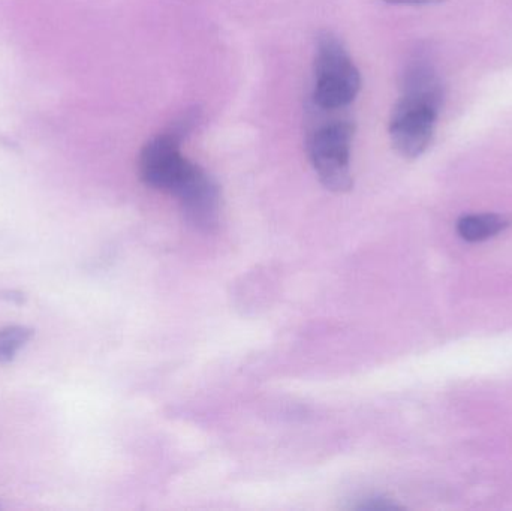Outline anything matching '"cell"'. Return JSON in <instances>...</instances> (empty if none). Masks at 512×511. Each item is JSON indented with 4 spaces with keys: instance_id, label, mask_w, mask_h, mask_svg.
I'll list each match as a JSON object with an SVG mask.
<instances>
[{
    "instance_id": "3957f363",
    "label": "cell",
    "mask_w": 512,
    "mask_h": 511,
    "mask_svg": "<svg viewBox=\"0 0 512 511\" xmlns=\"http://www.w3.org/2000/svg\"><path fill=\"white\" fill-rule=\"evenodd\" d=\"M360 90L361 74L345 44L334 33H319L309 104L325 111H346Z\"/></svg>"
},
{
    "instance_id": "52a82bcc",
    "label": "cell",
    "mask_w": 512,
    "mask_h": 511,
    "mask_svg": "<svg viewBox=\"0 0 512 511\" xmlns=\"http://www.w3.org/2000/svg\"><path fill=\"white\" fill-rule=\"evenodd\" d=\"M33 330L24 326H8L0 329V363H8L30 341Z\"/></svg>"
},
{
    "instance_id": "277c9868",
    "label": "cell",
    "mask_w": 512,
    "mask_h": 511,
    "mask_svg": "<svg viewBox=\"0 0 512 511\" xmlns=\"http://www.w3.org/2000/svg\"><path fill=\"white\" fill-rule=\"evenodd\" d=\"M200 122L195 110L182 114L167 131L147 141L138 159V173L149 188L174 195L191 176L195 162L182 152V143Z\"/></svg>"
},
{
    "instance_id": "8992f818",
    "label": "cell",
    "mask_w": 512,
    "mask_h": 511,
    "mask_svg": "<svg viewBox=\"0 0 512 511\" xmlns=\"http://www.w3.org/2000/svg\"><path fill=\"white\" fill-rule=\"evenodd\" d=\"M508 227H510V221L505 216L493 215V213L463 216L457 222V231L462 239L468 242H483L502 233Z\"/></svg>"
},
{
    "instance_id": "ba28073f",
    "label": "cell",
    "mask_w": 512,
    "mask_h": 511,
    "mask_svg": "<svg viewBox=\"0 0 512 511\" xmlns=\"http://www.w3.org/2000/svg\"><path fill=\"white\" fill-rule=\"evenodd\" d=\"M360 510H390L397 509L396 504L388 501L387 498H367L358 506Z\"/></svg>"
},
{
    "instance_id": "7a4b0ae2",
    "label": "cell",
    "mask_w": 512,
    "mask_h": 511,
    "mask_svg": "<svg viewBox=\"0 0 512 511\" xmlns=\"http://www.w3.org/2000/svg\"><path fill=\"white\" fill-rule=\"evenodd\" d=\"M306 149L319 182L331 192L351 191L352 141L355 123L346 111H325L307 105Z\"/></svg>"
},
{
    "instance_id": "5b68a950",
    "label": "cell",
    "mask_w": 512,
    "mask_h": 511,
    "mask_svg": "<svg viewBox=\"0 0 512 511\" xmlns=\"http://www.w3.org/2000/svg\"><path fill=\"white\" fill-rule=\"evenodd\" d=\"M186 221L198 230L210 231L219 224L221 189L206 170L197 165L174 194Z\"/></svg>"
},
{
    "instance_id": "6da1fadb",
    "label": "cell",
    "mask_w": 512,
    "mask_h": 511,
    "mask_svg": "<svg viewBox=\"0 0 512 511\" xmlns=\"http://www.w3.org/2000/svg\"><path fill=\"white\" fill-rule=\"evenodd\" d=\"M442 105L444 87L432 66L421 60L409 63L388 125L391 143L403 158H420L429 149Z\"/></svg>"
}]
</instances>
